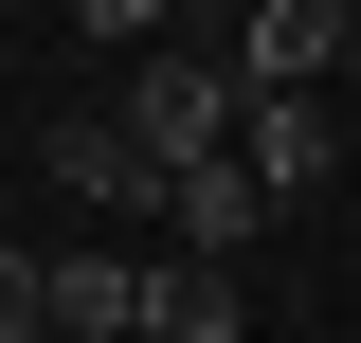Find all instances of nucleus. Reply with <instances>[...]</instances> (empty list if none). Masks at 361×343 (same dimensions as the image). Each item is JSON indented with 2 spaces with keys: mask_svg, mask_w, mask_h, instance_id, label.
I'll return each mask as SVG.
<instances>
[{
  "mask_svg": "<svg viewBox=\"0 0 361 343\" xmlns=\"http://www.w3.org/2000/svg\"><path fill=\"white\" fill-rule=\"evenodd\" d=\"M127 127H145V163H217V145H253V73H235V37H145V73H127Z\"/></svg>",
  "mask_w": 361,
  "mask_h": 343,
  "instance_id": "obj_1",
  "label": "nucleus"
},
{
  "mask_svg": "<svg viewBox=\"0 0 361 343\" xmlns=\"http://www.w3.org/2000/svg\"><path fill=\"white\" fill-rule=\"evenodd\" d=\"M37 181L90 199V217H163V163H145L127 109H54V127H37Z\"/></svg>",
  "mask_w": 361,
  "mask_h": 343,
  "instance_id": "obj_2",
  "label": "nucleus"
},
{
  "mask_svg": "<svg viewBox=\"0 0 361 343\" xmlns=\"http://www.w3.org/2000/svg\"><path fill=\"white\" fill-rule=\"evenodd\" d=\"M235 73H253V90H325V73H361V0H253V18H235Z\"/></svg>",
  "mask_w": 361,
  "mask_h": 343,
  "instance_id": "obj_3",
  "label": "nucleus"
},
{
  "mask_svg": "<svg viewBox=\"0 0 361 343\" xmlns=\"http://www.w3.org/2000/svg\"><path fill=\"white\" fill-rule=\"evenodd\" d=\"M253 217H271L253 145H217V163H180V181H163V235H180V253H253Z\"/></svg>",
  "mask_w": 361,
  "mask_h": 343,
  "instance_id": "obj_4",
  "label": "nucleus"
},
{
  "mask_svg": "<svg viewBox=\"0 0 361 343\" xmlns=\"http://www.w3.org/2000/svg\"><path fill=\"white\" fill-rule=\"evenodd\" d=\"M54 325H73V343H145V325H163V271H145V253H54Z\"/></svg>",
  "mask_w": 361,
  "mask_h": 343,
  "instance_id": "obj_5",
  "label": "nucleus"
},
{
  "mask_svg": "<svg viewBox=\"0 0 361 343\" xmlns=\"http://www.w3.org/2000/svg\"><path fill=\"white\" fill-rule=\"evenodd\" d=\"M325 163H343V109L325 90H253V181L271 199H325Z\"/></svg>",
  "mask_w": 361,
  "mask_h": 343,
  "instance_id": "obj_6",
  "label": "nucleus"
},
{
  "mask_svg": "<svg viewBox=\"0 0 361 343\" xmlns=\"http://www.w3.org/2000/svg\"><path fill=\"white\" fill-rule=\"evenodd\" d=\"M145 343H235V253H163V325Z\"/></svg>",
  "mask_w": 361,
  "mask_h": 343,
  "instance_id": "obj_7",
  "label": "nucleus"
},
{
  "mask_svg": "<svg viewBox=\"0 0 361 343\" xmlns=\"http://www.w3.org/2000/svg\"><path fill=\"white\" fill-rule=\"evenodd\" d=\"M0 343H54V253H0Z\"/></svg>",
  "mask_w": 361,
  "mask_h": 343,
  "instance_id": "obj_8",
  "label": "nucleus"
},
{
  "mask_svg": "<svg viewBox=\"0 0 361 343\" xmlns=\"http://www.w3.org/2000/svg\"><path fill=\"white\" fill-rule=\"evenodd\" d=\"M73 18H90V37H163L180 0H73Z\"/></svg>",
  "mask_w": 361,
  "mask_h": 343,
  "instance_id": "obj_9",
  "label": "nucleus"
},
{
  "mask_svg": "<svg viewBox=\"0 0 361 343\" xmlns=\"http://www.w3.org/2000/svg\"><path fill=\"white\" fill-rule=\"evenodd\" d=\"M217 18H253V0H217Z\"/></svg>",
  "mask_w": 361,
  "mask_h": 343,
  "instance_id": "obj_10",
  "label": "nucleus"
}]
</instances>
